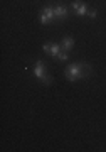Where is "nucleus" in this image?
<instances>
[{
    "label": "nucleus",
    "mask_w": 106,
    "mask_h": 152,
    "mask_svg": "<svg viewBox=\"0 0 106 152\" xmlns=\"http://www.w3.org/2000/svg\"><path fill=\"white\" fill-rule=\"evenodd\" d=\"M64 76L68 78L69 81H76V80L86 78V76H84V71H83V63H74V64L68 66V69H66Z\"/></svg>",
    "instance_id": "nucleus-1"
},
{
    "label": "nucleus",
    "mask_w": 106,
    "mask_h": 152,
    "mask_svg": "<svg viewBox=\"0 0 106 152\" xmlns=\"http://www.w3.org/2000/svg\"><path fill=\"white\" fill-rule=\"evenodd\" d=\"M34 73H36V76H37L39 80H42L46 85H51V83H52V78L46 75V68H44L42 61H37V63L34 64Z\"/></svg>",
    "instance_id": "nucleus-2"
},
{
    "label": "nucleus",
    "mask_w": 106,
    "mask_h": 152,
    "mask_svg": "<svg viewBox=\"0 0 106 152\" xmlns=\"http://www.w3.org/2000/svg\"><path fill=\"white\" fill-rule=\"evenodd\" d=\"M54 19H56V14H54L52 7L42 9V12H41V22H42V24H49V22H52Z\"/></svg>",
    "instance_id": "nucleus-3"
},
{
    "label": "nucleus",
    "mask_w": 106,
    "mask_h": 152,
    "mask_svg": "<svg viewBox=\"0 0 106 152\" xmlns=\"http://www.w3.org/2000/svg\"><path fill=\"white\" fill-rule=\"evenodd\" d=\"M44 51L52 58H57V54L61 53V46L59 44H44Z\"/></svg>",
    "instance_id": "nucleus-4"
},
{
    "label": "nucleus",
    "mask_w": 106,
    "mask_h": 152,
    "mask_svg": "<svg viewBox=\"0 0 106 152\" xmlns=\"http://www.w3.org/2000/svg\"><path fill=\"white\" fill-rule=\"evenodd\" d=\"M73 9H74V12L78 14V15H88V7L83 4V2H73Z\"/></svg>",
    "instance_id": "nucleus-5"
},
{
    "label": "nucleus",
    "mask_w": 106,
    "mask_h": 152,
    "mask_svg": "<svg viewBox=\"0 0 106 152\" xmlns=\"http://www.w3.org/2000/svg\"><path fill=\"white\" fill-rule=\"evenodd\" d=\"M54 14H56V19H66L68 17V9L64 5H57L54 7Z\"/></svg>",
    "instance_id": "nucleus-6"
},
{
    "label": "nucleus",
    "mask_w": 106,
    "mask_h": 152,
    "mask_svg": "<svg viewBox=\"0 0 106 152\" xmlns=\"http://www.w3.org/2000/svg\"><path fill=\"white\" fill-rule=\"evenodd\" d=\"M73 46H74V41H73V37L66 36V37L62 39V49H64V51H69V49H73Z\"/></svg>",
    "instance_id": "nucleus-7"
},
{
    "label": "nucleus",
    "mask_w": 106,
    "mask_h": 152,
    "mask_svg": "<svg viewBox=\"0 0 106 152\" xmlns=\"http://www.w3.org/2000/svg\"><path fill=\"white\" fill-rule=\"evenodd\" d=\"M57 59H59V61H66V59H68L66 51H61V53H59V54H57Z\"/></svg>",
    "instance_id": "nucleus-8"
},
{
    "label": "nucleus",
    "mask_w": 106,
    "mask_h": 152,
    "mask_svg": "<svg viewBox=\"0 0 106 152\" xmlns=\"http://www.w3.org/2000/svg\"><path fill=\"white\" fill-rule=\"evenodd\" d=\"M88 17L94 19V17H96V10H89V12H88Z\"/></svg>",
    "instance_id": "nucleus-9"
}]
</instances>
